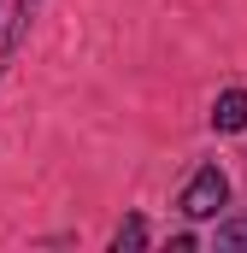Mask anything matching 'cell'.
<instances>
[{
  "label": "cell",
  "mask_w": 247,
  "mask_h": 253,
  "mask_svg": "<svg viewBox=\"0 0 247 253\" xmlns=\"http://www.w3.org/2000/svg\"><path fill=\"white\" fill-rule=\"evenodd\" d=\"M218 248H247V218H230V224H218Z\"/></svg>",
  "instance_id": "cell-4"
},
{
  "label": "cell",
  "mask_w": 247,
  "mask_h": 253,
  "mask_svg": "<svg viewBox=\"0 0 247 253\" xmlns=\"http://www.w3.org/2000/svg\"><path fill=\"white\" fill-rule=\"evenodd\" d=\"M183 206L188 218H218V206H230V177L218 171V165H200L194 177H188V189H183Z\"/></svg>",
  "instance_id": "cell-1"
},
{
  "label": "cell",
  "mask_w": 247,
  "mask_h": 253,
  "mask_svg": "<svg viewBox=\"0 0 247 253\" xmlns=\"http://www.w3.org/2000/svg\"><path fill=\"white\" fill-rule=\"evenodd\" d=\"M212 124L224 129V135H242V129H247V88H224V94H218Z\"/></svg>",
  "instance_id": "cell-2"
},
{
  "label": "cell",
  "mask_w": 247,
  "mask_h": 253,
  "mask_svg": "<svg viewBox=\"0 0 247 253\" xmlns=\"http://www.w3.org/2000/svg\"><path fill=\"white\" fill-rule=\"evenodd\" d=\"M141 242H147V224H141V218H124V224H118V236H112V248H141Z\"/></svg>",
  "instance_id": "cell-3"
}]
</instances>
